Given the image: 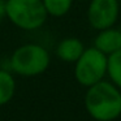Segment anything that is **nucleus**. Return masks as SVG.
Returning a JSON list of instances; mask_svg holds the SVG:
<instances>
[{"label": "nucleus", "instance_id": "nucleus-8", "mask_svg": "<svg viewBox=\"0 0 121 121\" xmlns=\"http://www.w3.org/2000/svg\"><path fill=\"white\" fill-rule=\"evenodd\" d=\"M16 92V81L11 72L0 69V105L9 103Z\"/></svg>", "mask_w": 121, "mask_h": 121}, {"label": "nucleus", "instance_id": "nucleus-4", "mask_svg": "<svg viewBox=\"0 0 121 121\" xmlns=\"http://www.w3.org/2000/svg\"><path fill=\"white\" fill-rule=\"evenodd\" d=\"M74 65V77L85 87H90L102 81L107 74V55L92 46L85 48Z\"/></svg>", "mask_w": 121, "mask_h": 121}, {"label": "nucleus", "instance_id": "nucleus-9", "mask_svg": "<svg viewBox=\"0 0 121 121\" xmlns=\"http://www.w3.org/2000/svg\"><path fill=\"white\" fill-rule=\"evenodd\" d=\"M107 74L112 83L121 89V48L107 56Z\"/></svg>", "mask_w": 121, "mask_h": 121}, {"label": "nucleus", "instance_id": "nucleus-11", "mask_svg": "<svg viewBox=\"0 0 121 121\" xmlns=\"http://www.w3.org/2000/svg\"><path fill=\"white\" fill-rule=\"evenodd\" d=\"M5 17V0H0V22Z\"/></svg>", "mask_w": 121, "mask_h": 121}, {"label": "nucleus", "instance_id": "nucleus-1", "mask_svg": "<svg viewBox=\"0 0 121 121\" xmlns=\"http://www.w3.org/2000/svg\"><path fill=\"white\" fill-rule=\"evenodd\" d=\"M85 107L96 121H112L121 115V92L112 82L102 79L87 87Z\"/></svg>", "mask_w": 121, "mask_h": 121}, {"label": "nucleus", "instance_id": "nucleus-12", "mask_svg": "<svg viewBox=\"0 0 121 121\" xmlns=\"http://www.w3.org/2000/svg\"><path fill=\"white\" fill-rule=\"evenodd\" d=\"M83 1H89V0H83Z\"/></svg>", "mask_w": 121, "mask_h": 121}, {"label": "nucleus", "instance_id": "nucleus-10", "mask_svg": "<svg viewBox=\"0 0 121 121\" xmlns=\"http://www.w3.org/2000/svg\"><path fill=\"white\" fill-rule=\"evenodd\" d=\"M48 16L60 18L69 13L73 5V0H42Z\"/></svg>", "mask_w": 121, "mask_h": 121}, {"label": "nucleus", "instance_id": "nucleus-6", "mask_svg": "<svg viewBox=\"0 0 121 121\" xmlns=\"http://www.w3.org/2000/svg\"><path fill=\"white\" fill-rule=\"evenodd\" d=\"M94 47L104 55H111L121 48V30L111 26L99 30L94 39Z\"/></svg>", "mask_w": 121, "mask_h": 121}, {"label": "nucleus", "instance_id": "nucleus-3", "mask_svg": "<svg viewBox=\"0 0 121 121\" xmlns=\"http://www.w3.org/2000/svg\"><path fill=\"white\" fill-rule=\"evenodd\" d=\"M5 17L18 29L33 31L46 24L48 14L42 0H5Z\"/></svg>", "mask_w": 121, "mask_h": 121}, {"label": "nucleus", "instance_id": "nucleus-2", "mask_svg": "<svg viewBox=\"0 0 121 121\" xmlns=\"http://www.w3.org/2000/svg\"><path fill=\"white\" fill-rule=\"evenodd\" d=\"M50 63V52L37 43H26L17 47L9 59L11 69L22 77H35L44 73Z\"/></svg>", "mask_w": 121, "mask_h": 121}, {"label": "nucleus", "instance_id": "nucleus-7", "mask_svg": "<svg viewBox=\"0 0 121 121\" xmlns=\"http://www.w3.org/2000/svg\"><path fill=\"white\" fill-rule=\"evenodd\" d=\"M85 51V44L81 39L74 37L64 38L56 46V56L65 63H76Z\"/></svg>", "mask_w": 121, "mask_h": 121}, {"label": "nucleus", "instance_id": "nucleus-5", "mask_svg": "<svg viewBox=\"0 0 121 121\" xmlns=\"http://www.w3.org/2000/svg\"><path fill=\"white\" fill-rule=\"evenodd\" d=\"M120 14V0H89L87 21L95 30L111 27L117 22Z\"/></svg>", "mask_w": 121, "mask_h": 121}]
</instances>
